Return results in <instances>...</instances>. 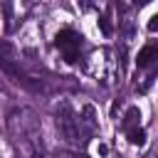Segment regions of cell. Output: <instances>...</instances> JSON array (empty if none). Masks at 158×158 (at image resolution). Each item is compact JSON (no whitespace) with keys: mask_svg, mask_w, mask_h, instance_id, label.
<instances>
[{"mask_svg":"<svg viewBox=\"0 0 158 158\" xmlns=\"http://www.w3.org/2000/svg\"><path fill=\"white\" fill-rule=\"evenodd\" d=\"M99 27H101V32H104L106 37H109V35H114V27H111V17H109V12H106V15H101Z\"/></svg>","mask_w":158,"mask_h":158,"instance_id":"8","label":"cell"},{"mask_svg":"<svg viewBox=\"0 0 158 158\" xmlns=\"http://www.w3.org/2000/svg\"><path fill=\"white\" fill-rule=\"evenodd\" d=\"M138 118H141V111H138L136 106H131V109L126 111V116H123V126H126V128H133V126H138Z\"/></svg>","mask_w":158,"mask_h":158,"instance_id":"7","label":"cell"},{"mask_svg":"<svg viewBox=\"0 0 158 158\" xmlns=\"http://www.w3.org/2000/svg\"><path fill=\"white\" fill-rule=\"evenodd\" d=\"M77 121H79L81 136H84V133H94V131H96V111H94V106L86 104V106L81 109V118H77Z\"/></svg>","mask_w":158,"mask_h":158,"instance_id":"3","label":"cell"},{"mask_svg":"<svg viewBox=\"0 0 158 158\" xmlns=\"http://www.w3.org/2000/svg\"><path fill=\"white\" fill-rule=\"evenodd\" d=\"M81 44H84V37H81L79 32L69 30V27L62 30V32H57V37H54V47L62 52V57H64L67 62H77V59H79Z\"/></svg>","mask_w":158,"mask_h":158,"instance_id":"1","label":"cell"},{"mask_svg":"<svg viewBox=\"0 0 158 158\" xmlns=\"http://www.w3.org/2000/svg\"><path fill=\"white\" fill-rule=\"evenodd\" d=\"M96 153H99V156H106V153H109V146H106V143H99V146H96Z\"/></svg>","mask_w":158,"mask_h":158,"instance_id":"10","label":"cell"},{"mask_svg":"<svg viewBox=\"0 0 158 158\" xmlns=\"http://www.w3.org/2000/svg\"><path fill=\"white\" fill-rule=\"evenodd\" d=\"M57 158H84V156H57Z\"/></svg>","mask_w":158,"mask_h":158,"instance_id":"11","label":"cell"},{"mask_svg":"<svg viewBox=\"0 0 158 158\" xmlns=\"http://www.w3.org/2000/svg\"><path fill=\"white\" fill-rule=\"evenodd\" d=\"M148 30H151V32L158 30V15H151V17H148Z\"/></svg>","mask_w":158,"mask_h":158,"instance_id":"9","label":"cell"},{"mask_svg":"<svg viewBox=\"0 0 158 158\" xmlns=\"http://www.w3.org/2000/svg\"><path fill=\"white\" fill-rule=\"evenodd\" d=\"M156 59H158V47H156V44H146V47L138 52V59H136V62H138V67H151Z\"/></svg>","mask_w":158,"mask_h":158,"instance_id":"4","label":"cell"},{"mask_svg":"<svg viewBox=\"0 0 158 158\" xmlns=\"http://www.w3.org/2000/svg\"><path fill=\"white\" fill-rule=\"evenodd\" d=\"M57 126H59L62 136H64L69 143H79L81 128H79V121H77L74 111L69 109V104H62V109L57 111Z\"/></svg>","mask_w":158,"mask_h":158,"instance_id":"2","label":"cell"},{"mask_svg":"<svg viewBox=\"0 0 158 158\" xmlns=\"http://www.w3.org/2000/svg\"><path fill=\"white\" fill-rule=\"evenodd\" d=\"M126 138H128V143H133V146H143V143H146V131H143L141 126L126 128Z\"/></svg>","mask_w":158,"mask_h":158,"instance_id":"5","label":"cell"},{"mask_svg":"<svg viewBox=\"0 0 158 158\" xmlns=\"http://www.w3.org/2000/svg\"><path fill=\"white\" fill-rule=\"evenodd\" d=\"M146 2H151V0H136V5H146Z\"/></svg>","mask_w":158,"mask_h":158,"instance_id":"12","label":"cell"},{"mask_svg":"<svg viewBox=\"0 0 158 158\" xmlns=\"http://www.w3.org/2000/svg\"><path fill=\"white\" fill-rule=\"evenodd\" d=\"M2 25H5V32H12L15 30V17H12V5L10 2L2 5Z\"/></svg>","mask_w":158,"mask_h":158,"instance_id":"6","label":"cell"}]
</instances>
